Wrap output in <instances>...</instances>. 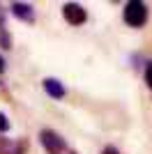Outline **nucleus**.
I'll return each mask as SVG.
<instances>
[{"label": "nucleus", "mask_w": 152, "mask_h": 154, "mask_svg": "<svg viewBox=\"0 0 152 154\" xmlns=\"http://www.w3.org/2000/svg\"><path fill=\"white\" fill-rule=\"evenodd\" d=\"M145 83L152 88V62L147 64V69H145Z\"/></svg>", "instance_id": "7"}, {"label": "nucleus", "mask_w": 152, "mask_h": 154, "mask_svg": "<svg viewBox=\"0 0 152 154\" xmlns=\"http://www.w3.org/2000/svg\"><path fill=\"white\" fill-rule=\"evenodd\" d=\"M44 90L46 94H51L53 99H62L65 97V85L58 78H44Z\"/></svg>", "instance_id": "5"}, {"label": "nucleus", "mask_w": 152, "mask_h": 154, "mask_svg": "<svg viewBox=\"0 0 152 154\" xmlns=\"http://www.w3.org/2000/svg\"><path fill=\"white\" fill-rule=\"evenodd\" d=\"M125 21H127V26H131V28H141V26H143V23L147 21L145 2H141V0L127 2V5H125Z\"/></svg>", "instance_id": "1"}, {"label": "nucleus", "mask_w": 152, "mask_h": 154, "mask_svg": "<svg viewBox=\"0 0 152 154\" xmlns=\"http://www.w3.org/2000/svg\"><path fill=\"white\" fill-rule=\"evenodd\" d=\"M7 129H9V120H7L5 113H0V134H5Z\"/></svg>", "instance_id": "6"}, {"label": "nucleus", "mask_w": 152, "mask_h": 154, "mask_svg": "<svg viewBox=\"0 0 152 154\" xmlns=\"http://www.w3.org/2000/svg\"><path fill=\"white\" fill-rule=\"evenodd\" d=\"M2 71H5V58L0 55V74H2Z\"/></svg>", "instance_id": "9"}, {"label": "nucleus", "mask_w": 152, "mask_h": 154, "mask_svg": "<svg viewBox=\"0 0 152 154\" xmlns=\"http://www.w3.org/2000/svg\"><path fill=\"white\" fill-rule=\"evenodd\" d=\"M39 140H42V145H44L49 152H58V149L65 147V140L55 134V131H51V129H44V131L39 134Z\"/></svg>", "instance_id": "3"}, {"label": "nucleus", "mask_w": 152, "mask_h": 154, "mask_svg": "<svg viewBox=\"0 0 152 154\" xmlns=\"http://www.w3.org/2000/svg\"><path fill=\"white\" fill-rule=\"evenodd\" d=\"M101 154H120V152H118V149H115V147H106V149H104V152H101Z\"/></svg>", "instance_id": "8"}, {"label": "nucleus", "mask_w": 152, "mask_h": 154, "mask_svg": "<svg viewBox=\"0 0 152 154\" xmlns=\"http://www.w3.org/2000/svg\"><path fill=\"white\" fill-rule=\"evenodd\" d=\"M62 14H65V19H67V23H71V26H81V23H85V19H88L85 9H83L78 2H65Z\"/></svg>", "instance_id": "2"}, {"label": "nucleus", "mask_w": 152, "mask_h": 154, "mask_svg": "<svg viewBox=\"0 0 152 154\" xmlns=\"http://www.w3.org/2000/svg\"><path fill=\"white\" fill-rule=\"evenodd\" d=\"M12 14L21 21H35V12L28 2H12Z\"/></svg>", "instance_id": "4"}]
</instances>
